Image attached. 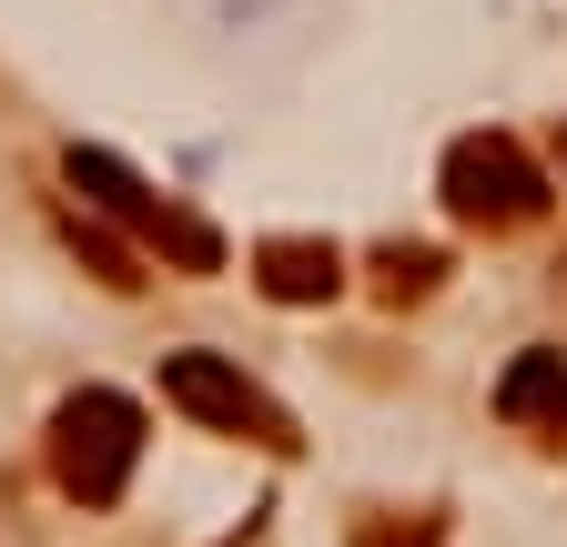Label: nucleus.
<instances>
[{"mask_svg":"<svg viewBox=\"0 0 567 547\" xmlns=\"http://www.w3.org/2000/svg\"><path fill=\"white\" fill-rule=\"evenodd\" d=\"M344 547H446V517L436 507H354Z\"/></svg>","mask_w":567,"mask_h":547,"instance_id":"nucleus-9","label":"nucleus"},{"mask_svg":"<svg viewBox=\"0 0 567 547\" xmlns=\"http://www.w3.org/2000/svg\"><path fill=\"white\" fill-rule=\"evenodd\" d=\"M446 285V254L436 244H375V264H365V295L375 305H425Z\"/></svg>","mask_w":567,"mask_h":547,"instance_id":"nucleus-8","label":"nucleus"},{"mask_svg":"<svg viewBox=\"0 0 567 547\" xmlns=\"http://www.w3.org/2000/svg\"><path fill=\"white\" fill-rule=\"evenodd\" d=\"M436 193H446V214L466 224V234H527L537 214H547V173L527 163V143L517 132H466V143H446V173H436Z\"/></svg>","mask_w":567,"mask_h":547,"instance_id":"nucleus-2","label":"nucleus"},{"mask_svg":"<svg viewBox=\"0 0 567 547\" xmlns=\"http://www.w3.org/2000/svg\"><path fill=\"white\" fill-rule=\"evenodd\" d=\"M496 416H507L517 436L567 446V355H557V345H527L507 375H496Z\"/></svg>","mask_w":567,"mask_h":547,"instance_id":"nucleus-6","label":"nucleus"},{"mask_svg":"<svg viewBox=\"0 0 567 547\" xmlns=\"http://www.w3.org/2000/svg\"><path fill=\"white\" fill-rule=\"evenodd\" d=\"M163 395L183 405L203 436H234V446H254V456H305L295 416H284V405H274V395H264L234 355H203V345L163 355Z\"/></svg>","mask_w":567,"mask_h":547,"instance_id":"nucleus-3","label":"nucleus"},{"mask_svg":"<svg viewBox=\"0 0 567 547\" xmlns=\"http://www.w3.org/2000/svg\"><path fill=\"white\" fill-rule=\"evenodd\" d=\"M71 193H92L102 214H122V224L142 234V254H163L173 274H224V234H213L193 203L153 193L132 163H112V153H71Z\"/></svg>","mask_w":567,"mask_h":547,"instance_id":"nucleus-4","label":"nucleus"},{"mask_svg":"<svg viewBox=\"0 0 567 547\" xmlns=\"http://www.w3.org/2000/svg\"><path fill=\"white\" fill-rule=\"evenodd\" d=\"M61 244L82 254V274H92V285H112V295H142V285H153V274H142V254L112 244L102 214H82V203H61Z\"/></svg>","mask_w":567,"mask_h":547,"instance_id":"nucleus-7","label":"nucleus"},{"mask_svg":"<svg viewBox=\"0 0 567 547\" xmlns=\"http://www.w3.org/2000/svg\"><path fill=\"white\" fill-rule=\"evenodd\" d=\"M41 456H51V487H61L71 507H122L132 466H142V405L112 395V385L61 395V416H51Z\"/></svg>","mask_w":567,"mask_h":547,"instance_id":"nucleus-1","label":"nucleus"},{"mask_svg":"<svg viewBox=\"0 0 567 547\" xmlns=\"http://www.w3.org/2000/svg\"><path fill=\"white\" fill-rule=\"evenodd\" d=\"M254 285H264V305H334L344 295V254L324 234H264L254 244Z\"/></svg>","mask_w":567,"mask_h":547,"instance_id":"nucleus-5","label":"nucleus"},{"mask_svg":"<svg viewBox=\"0 0 567 547\" xmlns=\"http://www.w3.org/2000/svg\"><path fill=\"white\" fill-rule=\"evenodd\" d=\"M557 163H567V132H557Z\"/></svg>","mask_w":567,"mask_h":547,"instance_id":"nucleus-10","label":"nucleus"}]
</instances>
